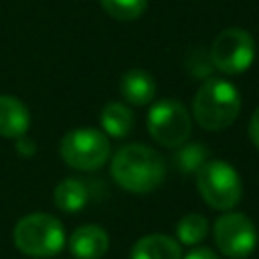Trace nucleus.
I'll list each match as a JSON object with an SVG mask.
<instances>
[{"label":"nucleus","instance_id":"obj_21","mask_svg":"<svg viewBox=\"0 0 259 259\" xmlns=\"http://www.w3.org/2000/svg\"><path fill=\"white\" fill-rule=\"evenodd\" d=\"M249 138H251L253 146L259 150V107L251 115V121H249Z\"/></svg>","mask_w":259,"mask_h":259},{"label":"nucleus","instance_id":"obj_10","mask_svg":"<svg viewBox=\"0 0 259 259\" xmlns=\"http://www.w3.org/2000/svg\"><path fill=\"white\" fill-rule=\"evenodd\" d=\"M30 125L28 107L14 95H0V136L18 140L26 136Z\"/></svg>","mask_w":259,"mask_h":259},{"label":"nucleus","instance_id":"obj_3","mask_svg":"<svg viewBox=\"0 0 259 259\" xmlns=\"http://www.w3.org/2000/svg\"><path fill=\"white\" fill-rule=\"evenodd\" d=\"M12 239L20 253L34 259L55 257L67 243L63 223L47 212H32L22 217L12 231Z\"/></svg>","mask_w":259,"mask_h":259},{"label":"nucleus","instance_id":"obj_9","mask_svg":"<svg viewBox=\"0 0 259 259\" xmlns=\"http://www.w3.org/2000/svg\"><path fill=\"white\" fill-rule=\"evenodd\" d=\"M109 249V235L99 225H81L69 237V251L75 259H101Z\"/></svg>","mask_w":259,"mask_h":259},{"label":"nucleus","instance_id":"obj_20","mask_svg":"<svg viewBox=\"0 0 259 259\" xmlns=\"http://www.w3.org/2000/svg\"><path fill=\"white\" fill-rule=\"evenodd\" d=\"M182 259H219L217 253L208 247H194L190 253L182 255Z\"/></svg>","mask_w":259,"mask_h":259},{"label":"nucleus","instance_id":"obj_17","mask_svg":"<svg viewBox=\"0 0 259 259\" xmlns=\"http://www.w3.org/2000/svg\"><path fill=\"white\" fill-rule=\"evenodd\" d=\"M99 4L111 18L130 22L144 14L148 0H99Z\"/></svg>","mask_w":259,"mask_h":259},{"label":"nucleus","instance_id":"obj_8","mask_svg":"<svg viewBox=\"0 0 259 259\" xmlns=\"http://www.w3.org/2000/svg\"><path fill=\"white\" fill-rule=\"evenodd\" d=\"M212 237L219 251L231 259H245L257 247V229L243 212H223L212 225Z\"/></svg>","mask_w":259,"mask_h":259},{"label":"nucleus","instance_id":"obj_19","mask_svg":"<svg viewBox=\"0 0 259 259\" xmlns=\"http://www.w3.org/2000/svg\"><path fill=\"white\" fill-rule=\"evenodd\" d=\"M16 152H18L20 156H24V158H30V156L36 152V144H34L30 138L22 136V138L16 140Z\"/></svg>","mask_w":259,"mask_h":259},{"label":"nucleus","instance_id":"obj_12","mask_svg":"<svg viewBox=\"0 0 259 259\" xmlns=\"http://www.w3.org/2000/svg\"><path fill=\"white\" fill-rule=\"evenodd\" d=\"M123 99L132 105H148L156 95V81L144 69H130L119 81Z\"/></svg>","mask_w":259,"mask_h":259},{"label":"nucleus","instance_id":"obj_1","mask_svg":"<svg viewBox=\"0 0 259 259\" xmlns=\"http://www.w3.org/2000/svg\"><path fill=\"white\" fill-rule=\"evenodd\" d=\"M111 178L127 192L146 194L166 178V160L146 144H127L111 158Z\"/></svg>","mask_w":259,"mask_h":259},{"label":"nucleus","instance_id":"obj_2","mask_svg":"<svg viewBox=\"0 0 259 259\" xmlns=\"http://www.w3.org/2000/svg\"><path fill=\"white\" fill-rule=\"evenodd\" d=\"M241 111L239 89L219 77H208L198 87L192 99V115L208 132H221L229 127Z\"/></svg>","mask_w":259,"mask_h":259},{"label":"nucleus","instance_id":"obj_16","mask_svg":"<svg viewBox=\"0 0 259 259\" xmlns=\"http://www.w3.org/2000/svg\"><path fill=\"white\" fill-rule=\"evenodd\" d=\"M208 233V221L198 212H188L176 223V241L186 247L198 245Z\"/></svg>","mask_w":259,"mask_h":259},{"label":"nucleus","instance_id":"obj_11","mask_svg":"<svg viewBox=\"0 0 259 259\" xmlns=\"http://www.w3.org/2000/svg\"><path fill=\"white\" fill-rule=\"evenodd\" d=\"M130 259H182V245L162 233L146 235L134 243Z\"/></svg>","mask_w":259,"mask_h":259},{"label":"nucleus","instance_id":"obj_13","mask_svg":"<svg viewBox=\"0 0 259 259\" xmlns=\"http://www.w3.org/2000/svg\"><path fill=\"white\" fill-rule=\"evenodd\" d=\"M89 186L79 178H65L55 186L53 200L63 212H79L89 202Z\"/></svg>","mask_w":259,"mask_h":259},{"label":"nucleus","instance_id":"obj_18","mask_svg":"<svg viewBox=\"0 0 259 259\" xmlns=\"http://www.w3.org/2000/svg\"><path fill=\"white\" fill-rule=\"evenodd\" d=\"M186 67L188 71L194 75V77H206L214 71L212 67V61H210V55L204 51V49H194L188 57H186Z\"/></svg>","mask_w":259,"mask_h":259},{"label":"nucleus","instance_id":"obj_15","mask_svg":"<svg viewBox=\"0 0 259 259\" xmlns=\"http://www.w3.org/2000/svg\"><path fill=\"white\" fill-rule=\"evenodd\" d=\"M174 150L176 152H174L172 164L180 174H196L210 160L208 148L200 142H184Z\"/></svg>","mask_w":259,"mask_h":259},{"label":"nucleus","instance_id":"obj_14","mask_svg":"<svg viewBox=\"0 0 259 259\" xmlns=\"http://www.w3.org/2000/svg\"><path fill=\"white\" fill-rule=\"evenodd\" d=\"M99 123L105 136L111 138H125L134 127V113L127 105L119 101H111L101 109Z\"/></svg>","mask_w":259,"mask_h":259},{"label":"nucleus","instance_id":"obj_7","mask_svg":"<svg viewBox=\"0 0 259 259\" xmlns=\"http://www.w3.org/2000/svg\"><path fill=\"white\" fill-rule=\"evenodd\" d=\"M208 55L214 69L225 75H239L253 65L255 40L243 28H225L212 40Z\"/></svg>","mask_w":259,"mask_h":259},{"label":"nucleus","instance_id":"obj_5","mask_svg":"<svg viewBox=\"0 0 259 259\" xmlns=\"http://www.w3.org/2000/svg\"><path fill=\"white\" fill-rule=\"evenodd\" d=\"M59 152L67 166L81 172H91L101 168L109 160L111 146L101 130L75 127L63 136Z\"/></svg>","mask_w":259,"mask_h":259},{"label":"nucleus","instance_id":"obj_6","mask_svg":"<svg viewBox=\"0 0 259 259\" xmlns=\"http://www.w3.org/2000/svg\"><path fill=\"white\" fill-rule=\"evenodd\" d=\"M148 134L164 148H178L190 138L192 121L188 109L176 99L156 101L148 111Z\"/></svg>","mask_w":259,"mask_h":259},{"label":"nucleus","instance_id":"obj_4","mask_svg":"<svg viewBox=\"0 0 259 259\" xmlns=\"http://www.w3.org/2000/svg\"><path fill=\"white\" fill-rule=\"evenodd\" d=\"M196 188L202 200L217 210H231L243 196L239 172L225 160H208L196 174Z\"/></svg>","mask_w":259,"mask_h":259}]
</instances>
